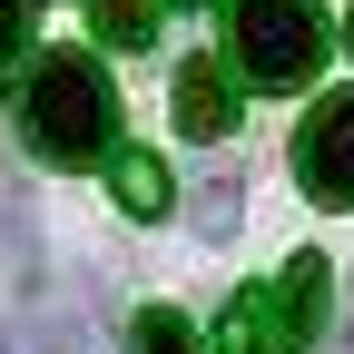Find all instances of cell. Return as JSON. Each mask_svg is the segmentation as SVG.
<instances>
[{
    "label": "cell",
    "instance_id": "6da1fadb",
    "mask_svg": "<svg viewBox=\"0 0 354 354\" xmlns=\"http://www.w3.org/2000/svg\"><path fill=\"white\" fill-rule=\"evenodd\" d=\"M20 138L50 167H99L118 148V88L88 50H39V69L20 79Z\"/></svg>",
    "mask_w": 354,
    "mask_h": 354
},
{
    "label": "cell",
    "instance_id": "7a4b0ae2",
    "mask_svg": "<svg viewBox=\"0 0 354 354\" xmlns=\"http://www.w3.org/2000/svg\"><path fill=\"white\" fill-rule=\"evenodd\" d=\"M325 10L315 0H227V59L246 88H305L325 69Z\"/></svg>",
    "mask_w": 354,
    "mask_h": 354
},
{
    "label": "cell",
    "instance_id": "3957f363",
    "mask_svg": "<svg viewBox=\"0 0 354 354\" xmlns=\"http://www.w3.org/2000/svg\"><path fill=\"white\" fill-rule=\"evenodd\" d=\"M295 187L315 207H354V88L315 99V118L295 128Z\"/></svg>",
    "mask_w": 354,
    "mask_h": 354
},
{
    "label": "cell",
    "instance_id": "277c9868",
    "mask_svg": "<svg viewBox=\"0 0 354 354\" xmlns=\"http://www.w3.org/2000/svg\"><path fill=\"white\" fill-rule=\"evenodd\" d=\"M177 128H187V138H227V128H236V88H227L216 59L177 69Z\"/></svg>",
    "mask_w": 354,
    "mask_h": 354
},
{
    "label": "cell",
    "instance_id": "5b68a950",
    "mask_svg": "<svg viewBox=\"0 0 354 354\" xmlns=\"http://www.w3.org/2000/svg\"><path fill=\"white\" fill-rule=\"evenodd\" d=\"M325 286H335L325 256H295V266H286V286H276V325H286V344H315V325H325Z\"/></svg>",
    "mask_w": 354,
    "mask_h": 354
},
{
    "label": "cell",
    "instance_id": "8992f818",
    "mask_svg": "<svg viewBox=\"0 0 354 354\" xmlns=\"http://www.w3.org/2000/svg\"><path fill=\"white\" fill-rule=\"evenodd\" d=\"M216 354H286V325H276V286H246L216 325Z\"/></svg>",
    "mask_w": 354,
    "mask_h": 354
},
{
    "label": "cell",
    "instance_id": "52a82bcc",
    "mask_svg": "<svg viewBox=\"0 0 354 354\" xmlns=\"http://www.w3.org/2000/svg\"><path fill=\"white\" fill-rule=\"evenodd\" d=\"M109 187H118L128 216H167V197H177V187H167V167H158L148 148H118V158H109Z\"/></svg>",
    "mask_w": 354,
    "mask_h": 354
},
{
    "label": "cell",
    "instance_id": "ba28073f",
    "mask_svg": "<svg viewBox=\"0 0 354 354\" xmlns=\"http://www.w3.org/2000/svg\"><path fill=\"white\" fill-rule=\"evenodd\" d=\"M158 10H167V0H88V20H99L109 50H148V39H158Z\"/></svg>",
    "mask_w": 354,
    "mask_h": 354
},
{
    "label": "cell",
    "instance_id": "9c48e42d",
    "mask_svg": "<svg viewBox=\"0 0 354 354\" xmlns=\"http://www.w3.org/2000/svg\"><path fill=\"white\" fill-rule=\"evenodd\" d=\"M236 197H246V177H236V167H207V177H197V236H207V246H227V236H236Z\"/></svg>",
    "mask_w": 354,
    "mask_h": 354
},
{
    "label": "cell",
    "instance_id": "30bf717a",
    "mask_svg": "<svg viewBox=\"0 0 354 354\" xmlns=\"http://www.w3.org/2000/svg\"><path fill=\"white\" fill-rule=\"evenodd\" d=\"M128 354H207V344H197V325L177 315V305H148V315L128 325Z\"/></svg>",
    "mask_w": 354,
    "mask_h": 354
},
{
    "label": "cell",
    "instance_id": "8fae6325",
    "mask_svg": "<svg viewBox=\"0 0 354 354\" xmlns=\"http://www.w3.org/2000/svg\"><path fill=\"white\" fill-rule=\"evenodd\" d=\"M30 10H39V0H0V69L30 59Z\"/></svg>",
    "mask_w": 354,
    "mask_h": 354
},
{
    "label": "cell",
    "instance_id": "7c38bea8",
    "mask_svg": "<svg viewBox=\"0 0 354 354\" xmlns=\"http://www.w3.org/2000/svg\"><path fill=\"white\" fill-rule=\"evenodd\" d=\"M344 50H354V10H344Z\"/></svg>",
    "mask_w": 354,
    "mask_h": 354
},
{
    "label": "cell",
    "instance_id": "4fadbf2b",
    "mask_svg": "<svg viewBox=\"0 0 354 354\" xmlns=\"http://www.w3.org/2000/svg\"><path fill=\"white\" fill-rule=\"evenodd\" d=\"M0 354H10V335H0Z\"/></svg>",
    "mask_w": 354,
    "mask_h": 354
}]
</instances>
